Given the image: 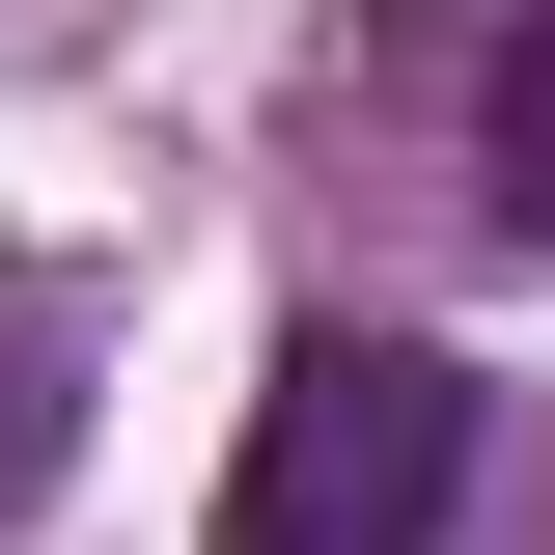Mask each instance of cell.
Returning a JSON list of instances; mask_svg holds the SVG:
<instances>
[{"instance_id":"cell-1","label":"cell","mask_w":555,"mask_h":555,"mask_svg":"<svg viewBox=\"0 0 555 555\" xmlns=\"http://www.w3.org/2000/svg\"><path fill=\"white\" fill-rule=\"evenodd\" d=\"M444 500H473V361L306 306L250 444H222V555H444Z\"/></svg>"},{"instance_id":"cell-2","label":"cell","mask_w":555,"mask_h":555,"mask_svg":"<svg viewBox=\"0 0 555 555\" xmlns=\"http://www.w3.org/2000/svg\"><path fill=\"white\" fill-rule=\"evenodd\" d=\"M473 222L555 250V0H473Z\"/></svg>"},{"instance_id":"cell-3","label":"cell","mask_w":555,"mask_h":555,"mask_svg":"<svg viewBox=\"0 0 555 555\" xmlns=\"http://www.w3.org/2000/svg\"><path fill=\"white\" fill-rule=\"evenodd\" d=\"M56 473H83V306H56V278H0V528H28Z\"/></svg>"}]
</instances>
